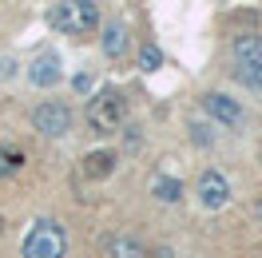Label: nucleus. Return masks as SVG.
<instances>
[{
    "mask_svg": "<svg viewBox=\"0 0 262 258\" xmlns=\"http://www.w3.org/2000/svg\"><path fill=\"white\" fill-rule=\"evenodd\" d=\"M48 24L64 36H88L92 28H99V8L96 0H60L52 4Z\"/></svg>",
    "mask_w": 262,
    "mask_h": 258,
    "instance_id": "obj_1",
    "label": "nucleus"
},
{
    "mask_svg": "<svg viewBox=\"0 0 262 258\" xmlns=\"http://www.w3.org/2000/svg\"><path fill=\"white\" fill-rule=\"evenodd\" d=\"M139 68H143V72H159V68H163V52L155 48V44H143V52H139Z\"/></svg>",
    "mask_w": 262,
    "mask_h": 258,
    "instance_id": "obj_13",
    "label": "nucleus"
},
{
    "mask_svg": "<svg viewBox=\"0 0 262 258\" xmlns=\"http://www.w3.org/2000/svg\"><path fill=\"white\" fill-rule=\"evenodd\" d=\"M127 119V99L119 96L115 88H103V92H96V99L88 103V123L99 131V135H112L119 123Z\"/></svg>",
    "mask_w": 262,
    "mask_h": 258,
    "instance_id": "obj_3",
    "label": "nucleus"
},
{
    "mask_svg": "<svg viewBox=\"0 0 262 258\" xmlns=\"http://www.w3.org/2000/svg\"><path fill=\"white\" fill-rule=\"evenodd\" d=\"M191 131H195V135H191V139H195L199 147H207V143H214V135H207V127H203V123H191Z\"/></svg>",
    "mask_w": 262,
    "mask_h": 258,
    "instance_id": "obj_16",
    "label": "nucleus"
},
{
    "mask_svg": "<svg viewBox=\"0 0 262 258\" xmlns=\"http://www.w3.org/2000/svg\"><path fill=\"white\" fill-rule=\"evenodd\" d=\"M155 258H171V250H167V246H163V250H159V254H155Z\"/></svg>",
    "mask_w": 262,
    "mask_h": 258,
    "instance_id": "obj_17",
    "label": "nucleus"
},
{
    "mask_svg": "<svg viewBox=\"0 0 262 258\" xmlns=\"http://www.w3.org/2000/svg\"><path fill=\"white\" fill-rule=\"evenodd\" d=\"M32 123H36V131H40V135L60 139V135H68V131H72V112H68L60 99H44V103L32 112Z\"/></svg>",
    "mask_w": 262,
    "mask_h": 258,
    "instance_id": "obj_5",
    "label": "nucleus"
},
{
    "mask_svg": "<svg viewBox=\"0 0 262 258\" xmlns=\"http://www.w3.org/2000/svg\"><path fill=\"white\" fill-rule=\"evenodd\" d=\"M230 56H234V80L243 88H262V40L258 36H238Z\"/></svg>",
    "mask_w": 262,
    "mask_h": 258,
    "instance_id": "obj_4",
    "label": "nucleus"
},
{
    "mask_svg": "<svg viewBox=\"0 0 262 258\" xmlns=\"http://www.w3.org/2000/svg\"><path fill=\"white\" fill-rule=\"evenodd\" d=\"M258 219H262V203H258Z\"/></svg>",
    "mask_w": 262,
    "mask_h": 258,
    "instance_id": "obj_18",
    "label": "nucleus"
},
{
    "mask_svg": "<svg viewBox=\"0 0 262 258\" xmlns=\"http://www.w3.org/2000/svg\"><path fill=\"white\" fill-rule=\"evenodd\" d=\"M20 163H24V151L0 147V175H12V171H20Z\"/></svg>",
    "mask_w": 262,
    "mask_h": 258,
    "instance_id": "obj_14",
    "label": "nucleus"
},
{
    "mask_svg": "<svg viewBox=\"0 0 262 258\" xmlns=\"http://www.w3.org/2000/svg\"><path fill=\"white\" fill-rule=\"evenodd\" d=\"M115 171V151H92L83 155V175L88 179H107Z\"/></svg>",
    "mask_w": 262,
    "mask_h": 258,
    "instance_id": "obj_10",
    "label": "nucleus"
},
{
    "mask_svg": "<svg viewBox=\"0 0 262 258\" xmlns=\"http://www.w3.org/2000/svg\"><path fill=\"white\" fill-rule=\"evenodd\" d=\"M112 258H147V250L135 239H115L112 242Z\"/></svg>",
    "mask_w": 262,
    "mask_h": 258,
    "instance_id": "obj_12",
    "label": "nucleus"
},
{
    "mask_svg": "<svg viewBox=\"0 0 262 258\" xmlns=\"http://www.w3.org/2000/svg\"><path fill=\"white\" fill-rule=\"evenodd\" d=\"M72 88H76L80 96H88V92L96 88V80H92V72H76V76H72Z\"/></svg>",
    "mask_w": 262,
    "mask_h": 258,
    "instance_id": "obj_15",
    "label": "nucleus"
},
{
    "mask_svg": "<svg viewBox=\"0 0 262 258\" xmlns=\"http://www.w3.org/2000/svg\"><path fill=\"white\" fill-rule=\"evenodd\" d=\"M195 195H199V203L207 210H219V207H227V199H230V183H227L223 171L207 167V171L199 175V183H195Z\"/></svg>",
    "mask_w": 262,
    "mask_h": 258,
    "instance_id": "obj_6",
    "label": "nucleus"
},
{
    "mask_svg": "<svg viewBox=\"0 0 262 258\" xmlns=\"http://www.w3.org/2000/svg\"><path fill=\"white\" fill-rule=\"evenodd\" d=\"M99 48H103V56H107V60H119V56L127 52V28H123L119 20L103 24V36H99Z\"/></svg>",
    "mask_w": 262,
    "mask_h": 258,
    "instance_id": "obj_9",
    "label": "nucleus"
},
{
    "mask_svg": "<svg viewBox=\"0 0 262 258\" xmlns=\"http://www.w3.org/2000/svg\"><path fill=\"white\" fill-rule=\"evenodd\" d=\"M0 230H4V223H0Z\"/></svg>",
    "mask_w": 262,
    "mask_h": 258,
    "instance_id": "obj_19",
    "label": "nucleus"
},
{
    "mask_svg": "<svg viewBox=\"0 0 262 258\" xmlns=\"http://www.w3.org/2000/svg\"><path fill=\"white\" fill-rule=\"evenodd\" d=\"M60 80H64V68H60L56 52H44L28 64V83H36V88H56Z\"/></svg>",
    "mask_w": 262,
    "mask_h": 258,
    "instance_id": "obj_7",
    "label": "nucleus"
},
{
    "mask_svg": "<svg viewBox=\"0 0 262 258\" xmlns=\"http://www.w3.org/2000/svg\"><path fill=\"white\" fill-rule=\"evenodd\" d=\"M151 195H155L159 203H179V199H183V183H179V179L159 175L155 183H151Z\"/></svg>",
    "mask_w": 262,
    "mask_h": 258,
    "instance_id": "obj_11",
    "label": "nucleus"
},
{
    "mask_svg": "<svg viewBox=\"0 0 262 258\" xmlns=\"http://www.w3.org/2000/svg\"><path fill=\"white\" fill-rule=\"evenodd\" d=\"M203 112L211 115V119H219V123H227V127H238V123H243V107L230 96H223V92H207V96H203Z\"/></svg>",
    "mask_w": 262,
    "mask_h": 258,
    "instance_id": "obj_8",
    "label": "nucleus"
},
{
    "mask_svg": "<svg viewBox=\"0 0 262 258\" xmlns=\"http://www.w3.org/2000/svg\"><path fill=\"white\" fill-rule=\"evenodd\" d=\"M64 254H68L64 226L56 223V219H36L32 230L24 234L20 258H64Z\"/></svg>",
    "mask_w": 262,
    "mask_h": 258,
    "instance_id": "obj_2",
    "label": "nucleus"
}]
</instances>
